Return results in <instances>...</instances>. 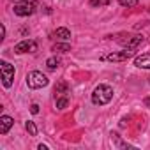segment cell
<instances>
[{
	"label": "cell",
	"instance_id": "1",
	"mask_svg": "<svg viewBox=\"0 0 150 150\" xmlns=\"http://www.w3.org/2000/svg\"><path fill=\"white\" fill-rule=\"evenodd\" d=\"M111 99H113V88H111L110 85H99V87H96V90L92 92V103H94L96 106L108 104Z\"/></svg>",
	"mask_w": 150,
	"mask_h": 150
},
{
	"label": "cell",
	"instance_id": "2",
	"mask_svg": "<svg viewBox=\"0 0 150 150\" xmlns=\"http://www.w3.org/2000/svg\"><path fill=\"white\" fill-rule=\"evenodd\" d=\"M115 41L118 44H122L124 48H131V50H138V46L143 44V37L132 35V34H118V35H115Z\"/></svg>",
	"mask_w": 150,
	"mask_h": 150
},
{
	"label": "cell",
	"instance_id": "3",
	"mask_svg": "<svg viewBox=\"0 0 150 150\" xmlns=\"http://www.w3.org/2000/svg\"><path fill=\"white\" fill-rule=\"evenodd\" d=\"M27 85H28V88L37 90V88H42V87L48 85V78L41 71H32V72L27 74Z\"/></svg>",
	"mask_w": 150,
	"mask_h": 150
},
{
	"label": "cell",
	"instance_id": "4",
	"mask_svg": "<svg viewBox=\"0 0 150 150\" xmlns=\"http://www.w3.org/2000/svg\"><path fill=\"white\" fill-rule=\"evenodd\" d=\"M35 7H37V2H35V0H21V2H18V4L14 6V14L25 18V16L34 14Z\"/></svg>",
	"mask_w": 150,
	"mask_h": 150
},
{
	"label": "cell",
	"instance_id": "5",
	"mask_svg": "<svg viewBox=\"0 0 150 150\" xmlns=\"http://www.w3.org/2000/svg\"><path fill=\"white\" fill-rule=\"evenodd\" d=\"M0 69H2V83L6 88H9L13 85V80H14V65H11L9 62H2L0 64Z\"/></svg>",
	"mask_w": 150,
	"mask_h": 150
},
{
	"label": "cell",
	"instance_id": "6",
	"mask_svg": "<svg viewBox=\"0 0 150 150\" xmlns=\"http://www.w3.org/2000/svg\"><path fill=\"white\" fill-rule=\"evenodd\" d=\"M134 53H136V50L125 48V50H122V51L110 53V55L106 57V60H110V62H125V60H129L131 57H134Z\"/></svg>",
	"mask_w": 150,
	"mask_h": 150
},
{
	"label": "cell",
	"instance_id": "7",
	"mask_svg": "<svg viewBox=\"0 0 150 150\" xmlns=\"http://www.w3.org/2000/svg\"><path fill=\"white\" fill-rule=\"evenodd\" d=\"M35 51H37V44L34 41H30V39H25V41H21V42H18L14 46V53H18V55H21V53H35Z\"/></svg>",
	"mask_w": 150,
	"mask_h": 150
},
{
	"label": "cell",
	"instance_id": "8",
	"mask_svg": "<svg viewBox=\"0 0 150 150\" xmlns=\"http://www.w3.org/2000/svg\"><path fill=\"white\" fill-rule=\"evenodd\" d=\"M13 125H14L13 117H9V115H2V117H0V134H7Z\"/></svg>",
	"mask_w": 150,
	"mask_h": 150
},
{
	"label": "cell",
	"instance_id": "9",
	"mask_svg": "<svg viewBox=\"0 0 150 150\" xmlns=\"http://www.w3.org/2000/svg\"><path fill=\"white\" fill-rule=\"evenodd\" d=\"M134 65L138 69H150V53H143L134 58Z\"/></svg>",
	"mask_w": 150,
	"mask_h": 150
},
{
	"label": "cell",
	"instance_id": "10",
	"mask_svg": "<svg viewBox=\"0 0 150 150\" xmlns=\"http://www.w3.org/2000/svg\"><path fill=\"white\" fill-rule=\"evenodd\" d=\"M53 35H55L57 39H60V41H69V37H71V30L65 28V27H60V28H57V30L53 32Z\"/></svg>",
	"mask_w": 150,
	"mask_h": 150
},
{
	"label": "cell",
	"instance_id": "11",
	"mask_svg": "<svg viewBox=\"0 0 150 150\" xmlns=\"http://www.w3.org/2000/svg\"><path fill=\"white\" fill-rule=\"evenodd\" d=\"M67 92H69V87H67V83H65V81H60V83L55 87V96H57V97L65 96Z\"/></svg>",
	"mask_w": 150,
	"mask_h": 150
},
{
	"label": "cell",
	"instance_id": "12",
	"mask_svg": "<svg viewBox=\"0 0 150 150\" xmlns=\"http://www.w3.org/2000/svg\"><path fill=\"white\" fill-rule=\"evenodd\" d=\"M53 51H62V53H67V51H71V44H69V42H57V44L53 46Z\"/></svg>",
	"mask_w": 150,
	"mask_h": 150
},
{
	"label": "cell",
	"instance_id": "13",
	"mask_svg": "<svg viewBox=\"0 0 150 150\" xmlns=\"http://www.w3.org/2000/svg\"><path fill=\"white\" fill-rule=\"evenodd\" d=\"M46 65H48V69L55 71V69L60 65V60H58L57 57H51V58H48V60H46Z\"/></svg>",
	"mask_w": 150,
	"mask_h": 150
},
{
	"label": "cell",
	"instance_id": "14",
	"mask_svg": "<svg viewBox=\"0 0 150 150\" xmlns=\"http://www.w3.org/2000/svg\"><path fill=\"white\" fill-rule=\"evenodd\" d=\"M67 104H69V97H67V96H62V97L57 99V108H58V110H65Z\"/></svg>",
	"mask_w": 150,
	"mask_h": 150
},
{
	"label": "cell",
	"instance_id": "15",
	"mask_svg": "<svg viewBox=\"0 0 150 150\" xmlns=\"http://www.w3.org/2000/svg\"><path fill=\"white\" fill-rule=\"evenodd\" d=\"M25 129H27V132L30 134V136H37V127H35V124L34 122H25Z\"/></svg>",
	"mask_w": 150,
	"mask_h": 150
},
{
	"label": "cell",
	"instance_id": "16",
	"mask_svg": "<svg viewBox=\"0 0 150 150\" xmlns=\"http://www.w3.org/2000/svg\"><path fill=\"white\" fill-rule=\"evenodd\" d=\"M118 4L122 7H136L138 6V0H118Z\"/></svg>",
	"mask_w": 150,
	"mask_h": 150
},
{
	"label": "cell",
	"instance_id": "17",
	"mask_svg": "<svg viewBox=\"0 0 150 150\" xmlns=\"http://www.w3.org/2000/svg\"><path fill=\"white\" fill-rule=\"evenodd\" d=\"M90 4H92L94 7H97V6H106V4H110V0H90Z\"/></svg>",
	"mask_w": 150,
	"mask_h": 150
},
{
	"label": "cell",
	"instance_id": "18",
	"mask_svg": "<svg viewBox=\"0 0 150 150\" xmlns=\"http://www.w3.org/2000/svg\"><path fill=\"white\" fill-rule=\"evenodd\" d=\"M30 111H32L34 115H37V113H39V106H37V104H32V106H30Z\"/></svg>",
	"mask_w": 150,
	"mask_h": 150
},
{
	"label": "cell",
	"instance_id": "19",
	"mask_svg": "<svg viewBox=\"0 0 150 150\" xmlns=\"http://www.w3.org/2000/svg\"><path fill=\"white\" fill-rule=\"evenodd\" d=\"M143 103H145V106H146V108H150V97H145V101H143Z\"/></svg>",
	"mask_w": 150,
	"mask_h": 150
},
{
	"label": "cell",
	"instance_id": "20",
	"mask_svg": "<svg viewBox=\"0 0 150 150\" xmlns=\"http://www.w3.org/2000/svg\"><path fill=\"white\" fill-rule=\"evenodd\" d=\"M0 39H2V41L6 39V27H4V25H2V37H0Z\"/></svg>",
	"mask_w": 150,
	"mask_h": 150
},
{
	"label": "cell",
	"instance_id": "21",
	"mask_svg": "<svg viewBox=\"0 0 150 150\" xmlns=\"http://www.w3.org/2000/svg\"><path fill=\"white\" fill-rule=\"evenodd\" d=\"M37 148H39V150H48V146H46V145H39Z\"/></svg>",
	"mask_w": 150,
	"mask_h": 150
},
{
	"label": "cell",
	"instance_id": "22",
	"mask_svg": "<svg viewBox=\"0 0 150 150\" xmlns=\"http://www.w3.org/2000/svg\"><path fill=\"white\" fill-rule=\"evenodd\" d=\"M13 2H16V4H18V2H21V0H13Z\"/></svg>",
	"mask_w": 150,
	"mask_h": 150
}]
</instances>
